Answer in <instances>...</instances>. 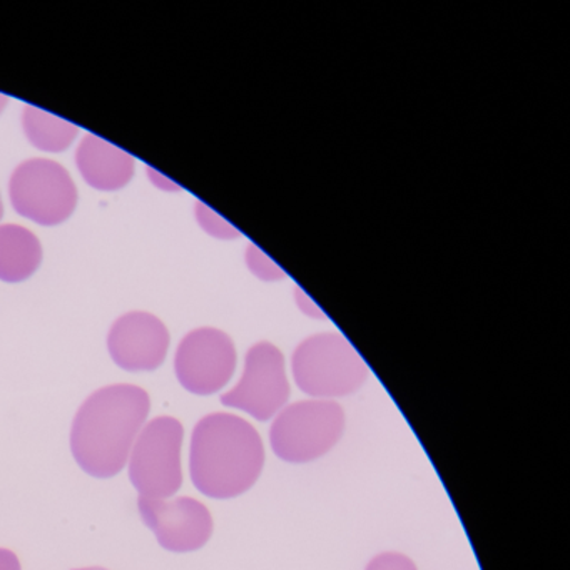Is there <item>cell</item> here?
<instances>
[{"label": "cell", "mask_w": 570, "mask_h": 570, "mask_svg": "<svg viewBox=\"0 0 570 570\" xmlns=\"http://www.w3.org/2000/svg\"><path fill=\"white\" fill-rule=\"evenodd\" d=\"M12 206L42 226L65 223L78 205V189L68 169L51 159H29L12 173Z\"/></svg>", "instance_id": "cell-6"}, {"label": "cell", "mask_w": 570, "mask_h": 570, "mask_svg": "<svg viewBox=\"0 0 570 570\" xmlns=\"http://www.w3.org/2000/svg\"><path fill=\"white\" fill-rule=\"evenodd\" d=\"M76 570H106L102 567H88V569H76Z\"/></svg>", "instance_id": "cell-19"}, {"label": "cell", "mask_w": 570, "mask_h": 570, "mask_svg": "<svg viewBox=\"0 0 570 570\" xmlns=\"http://www.w3.org/2000/svg\"><path fill=\"white\" fill-rule=\"evenodd\" d=\"M151 410L136 385H109L92 393L76 413L71 450L78 465L96 479L118 475L131 455Z\"/></svg>", "instance_id": "cell-1"}, {"label": "cell", "mask_w": 570, "mask_h": 570, "mask_svg": "<svg viewBox=\"0 0 570 570\" xmlns=\"http://www.w3.org/2000/svg\"><path fill=\"white\" fill-rule=\"evenodd\" d=\"M365 570H419L409 557L402 553L389 552L376 556Z\"/></svg>", "instance_id": "cell-16"}, {"label": "cell", "mask_w": 570, "mask_h": 570, "mask_svg": "<svg viewBox=\"0 0 570 570\" xmlns=\"http://www.w3.org/2000/svg\"><path fill=\"white\" fill-rule=\"evenodd\" d=\"M108 348L116 365L128 372H153L168 355L169 332L158 316L131 312L112 325Z\"/></svg>", "instance_id": "cell-10"}, {"label": "cell", "mask_w": 570, "mask_h": 570, "mask_svg": "<svg viewBox=\"0 0 570 570\" xmlns=\"http://www.w3.org/2000/svg\"><path fill=\"white\" fill-rule=\"evenodd\" d=\"M76 163L86 183L101 191H118L135 175V158L95 135L82 139Z\"/></svg>", "instance_id": "cell-11"}, {"label": "cell", "mask_w": 570, "mask_h": 570, "mask_svg": "<svg viewBox=\"0 0 570 570\" xmlns=\"http://www.w3.org/2000/svg\"><path fill=\"white\" fill-rule=\"evenodd\" d=\"M2 213H4V205H2V199H0V218H2Z\"/></svg>", "instance_id": "cell-20"}, {"label": "cell", "mask_w": 570, "mask_h": 570, "mask_svg": "<svg viewBox=\"0 0 570 570\" xmlns=\"http://www.w3.org/2000/svg\"><path fill=\"white\" fill-rule=\"evenodd\" d=\"M185 429L173 416H158L142 426L129 455V479L145 499H171L183 485L181 449Z\"/></svg>", "instance_id": "cell-5"}, {"label": "cell", "mask_w": 570, "mask_h": 570, "mask_svg": "<svg viewBox=\"0 0 570 570\" xmlns=\"http://www.w3.org/2000/svg\"><path fill=\"white\" fill-rule=\"evenodd\" d=\"M288 399L285 356L272 343L262 342L246 353L242 379L222 396V403L248 413L258 422H268L285 409Z\"/></svg>", "instance_id": "cell-7"}, {"label": "cell", "mask_w": 570, "mask_h": 570, "mask_svg": "<svg viewBox=\"0 0 570 570\" xmlns=\"http://www.w3.org/2000/svg\"><path fill=\"white\" fill-rule=\"evenodd\" d=\"M22 126L29 141L48 153H62L72 145L79 129L71 122L41 111L35 106H26L22 112Z\"/></svg>", "instance_id": "cell-13"}, {"label": "cell", "mask_w": 570, "mask_h": 570, "mask_svg": "<svg viewBox=\"0 0 570 570\" xmlns=\"http://www.w3.org/2000/svg\"><path fill=\"white\" fill-rule=\"evenodd\" d=\"M265 465L258 430L242 416L212 413L193 430L189 472L199 492L233 499L248 492Z\"/></svg>", "instance_id": "cell-2"}, {"label": "cell", "mask_w": 570, "mask_h": 570, "mask_svg": "<svg viewBox=\"0 0 570 570\" xmlns=\"http://www.w3.org/2000/svg\"><path fill=\"white\" fill-rule=\"evenodd\" d=\"M345 413L333 400H305L285 406L269 430L273 452L289 463H306L328 453L342 439Z\"/></svg>", "instance_id": "cell-4"}, {"label": "cell", "mask_w": 570, "mask_h": 570, "mask_svg": "<svg viewBox=\"0 0 570 570\" xmlns=\"http://www.w3.org/2000/svg\"><path fill=\"white\" fill-rule=\"evenodd\" d=\"M248 266L263 279H278L285 276V273L265 255V253L259 252L256 246H249L248 248Z\"/></svg>", "instance_id": "cell-14"}, {"label": "cell", "mask_w": 570, "mask_h": 570, "mask_svg": "<svg viewBox=\"0 0 570 570\" xmlns=\"http://www.w3.org/2000/svg\"><path fill=\"white\" fill-rule=\"evenodd\" d=\"M139 512L155 532L159 546L169 552L186 553L202 549L213 535V517L206 505L191 497L145 499L139 497Z\"/></svg>", "instance_id": "cell-9"}, {"label": "cell", "mask_w": 570, "mask_h": 570, "mask_svg": "<svg viewBox=\"0 0 570 570\" xmlns=\"http://www.w3.org/2000/svg\"><path fill=\"white\" fill-rule=\"evenodd\" d=\"M198 218L199 223L205 226L206 232L219 236V238H229V236L238 235L225 219L219 218L216 213H213L206 206L198 205Z\"/></svg>", "instance_id": "cell-15"}, {"label": "cell", "mask_w": 570, "mask_h": 570, "mask_svg": "<svg viewBox=\"0 0 570 570\" xmlns=\"http://www.w3.org/2000/svg\"><path fill=\"white\" fill-rule=\"evenodd\" d=\"M8 105H9L8 96L0 95V112L4 111V109L8 108Z\"/></svg>", "instance_id": "cell-18"}, {"label": "cell", "mask_w": 570, "mask_h": 570, "mask_svg": "<svg viewBox=\"0 0 570 570\" xmlns=\"http://www.w3.org/2000/svg\"><path fill=\"white\" fill-rule=\"evenodd\" d=\"M236 348L222 330L198 328L188 333L176 352L179 383L195 395H213L228 385L236 370Z\"/></svg>", "instance_id": "cell-8"}, {"label": "cell", "mask_w": 570, "mask_h": 570, "mask_svg": "<svg viewBox=\"0 0 570 570\" xmlns=\"http://www.w3.org/2000/svg\"><path fill=\"white\" fill-rule=\"evenodd\" d=\"M42 262L38 236L24 226H0V279L19 283L35 275Z\"/></svg>", "instance_id": "cell-12"}, {"label": "cell", "mask_w": 570, "mask_h": 570, "mask_svg": "<svg viewBox=\"0 0 570 570\" xmlns=\"http://www.w3.org/2000/svg\"><path fill=\"white\" fill-rule=\"evenodd\" d=\"M292 368L298 389L315 400L352 395L368 376L362 356L338 333H320L299 343Z\"/></svg>", "instance_id": "cell-3"}, {"label": "cell", "mask_w": 570, "mask_h": 570, "mask_svg": "<svg viewBox=\"0 0 570 570\" xmlns=\"http://www.w3.org/2000/svg\"><path fill=\"white\" fill-rule=\"evenodd\" d=\"M0 570H21L18 556L11 550L0 549Z\"/></svg>", "instance_id": "cell-17"}]
</instances>
